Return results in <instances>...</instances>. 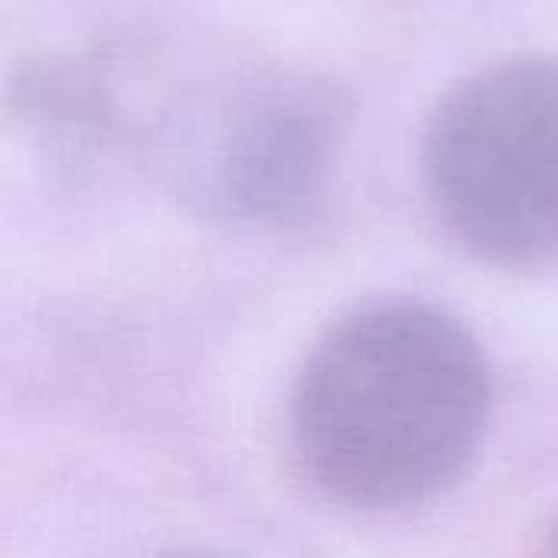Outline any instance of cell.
Returning <instances> with one entry per match:
<instances>
[{"mask_svg":"<svg viewBox=\"0 0 558 558\" xmlns=\"http://www.w3.org/2000/svg\"><path fill=\"white\" fill-rule=\"evenodd\" d=\"M553 558H558V530H556V539H553Z\"/></svg>","mask_w":558,"mask_h":558,"instance_id":"8992f818","label":"cell"},{"mask_svg":"<svg viewBox=\"0 0 558 558\" xmlns=\"http://www.w3.org/2000/svg\"><path fill=\"white\" fill-rule=\"evenodd\" d=\"M163 558H226V556H213V553H177V556H163Z\"/></svg>","mask_w":558,"mask_h":558,"instance_id":"5b68a950","label":"cell"},{"mask_svg":"<svg viewBox=\"0 0 558 558\" xmlns=\"http://www.w3.org/2000/svg\"><path fill=\"white\" fill-rule=\"evenodd\" d=\"M347 128L324 82H268L180 111L157 147L167 193L213 226H294L320 199Z\"/></svg>","mask_w":558,"mask_h":558,"instance_id":"3957f363","label":"cell"},{"mask_svg":"<svg viewBox=\"0 0 558 558\" xmlns=\"http://www.w3.org/2000/svg\"><path fill=\"white\" fill-rule=\"evenodd\" d=\"M3 105L23 124L52 137L69 163L92 154L114 131V95L98 56L39 52L23 59L3 88Z\"/></svg>","mask_w":558,"mask_h":558,"instance_id":"277c9868","label":"cell"},{"mask_svg":"<svg viewBox=\"0 0 558 558\" xmlns=\"http://www.w3.org/2000/svg\"><path fill=\"white\" fill-rule=\"evenodd\" d=\"M422 167L435 209L474 252H558L556 59H507L458 82L425 124Z\"/></svg>","mask_w":558,"mask_h":558,"instance_id":"7a4b0ae2","label":"cell"},{"mask_svg":"<svg viewBox=\"0 0 558 558\" xmlns=\"http://www.w3.org/2000/svg\"><path fill=\"white\" fill-rule=\"evenodd\" d=\"M487 415V360L454 317L425 304H373L343 317L307 356L294 445L320 490L389 510L454 484Z\"/></svg>","mask_w":558,"mask_h":558,"instance_id":"6da1fadb","label":"cell"}]
</instances>
